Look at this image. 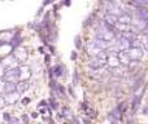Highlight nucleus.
<instances>
[{"instance_id": "obj_21", "label": "nucleus", "mask_w": 148, "mask_h": 124, "mask_svg": "<svg viewBox=\"0 0 148 124\" xmlns=\"http://www.w3.org/2000/svg\"><path fill=\"white\" fill-rule=\"evenodd\" d=\"M29 101H30L29 98H23V100H22V105H27V102H29Z\"/></svg>"}, {"instance_id": "obj_14", "label": "nucleus", "mask_w": 148, "mask_h": 124, "mask_svg": "<svg viewBox=\"0 0 148 124\" xmlns=\"http://www.w3.org/2000/svg\"><path fill=\"white\" fill-rule=\"evenodd\" d=\"M140 48L143 51H148V36H144V38H140Z\"/></svg>"}, {"instance_id": "obj_12", "label": "nucleus", "mask_w": 148, "mask_h": 124, "mask_svg": "<svg viewBox=\"0 0 148 124\" xmlns=\"http://www.w3.org/2000/svg\"><path fill=\"white\" fill-rule=\"evenodd\" d=\"M108 119H109V122L112 124H117L118 119H120V112H118V110H113V111H110L109 114H108Z\"/></svg>"}, {"instance_id": "obj_22", "label": "nucleus", "mask_w": 148, "mask_h": 124, "mask_svg": "<svg viewBox=\"0 0 148 124\" xmlns=\"http://www.w3.org/2000/svg\"><path fill=\"white\" fill-rule=\"evenodd\" d=\"M46 63H49V57L46 56Z\"/></svg>"}, {"instance_id": "obj_1", "label": "nucleus", "mask_w": 148, "mask_h": 124, "mask_svg": "<svg viewBox=\"0 0 148 124\" xmlns=\"http://www.w3.org/2000/svg\"><path fill=\"white\" fill-rule=\"evenodd\" d=\"M96 38L97 39H101V40H104V41H107V43L112 44V41L114 40L116 35H114V34H112L107 27H105L104 23H101V27H100L99 30H97V33H96Z\"/></svg>"}, {"instance_id": "obj_6", "label": "nucleus", "mask_w": 148, "mask_h": 124, "mask_svg": "<svg viewBox=\"0 0 148 124\" xmlns=\"http://www.w3.org/2000/svg\"><path fill=\"white\" fill-rule=\"evenodd\" d=\"M18 61L14 58V56H8L7 58L3 60V66H4L7 70H13V68H17Z\"/></svg>"}, {"instance_id": "obj_19", "label": "nucleus", "mask_w": 148, "mask_h": 124, "mask_svg": "<svg viewBox=\"0 0 148 124\" xmlns=\"http://www.w3.org/2000/svg\"><path fill=\"white\" fill-rule=\"evenodd\" d=\"M5 105H7V101H5V97L0 96V110H1V109H4V107H5Z\"/></svg>"}, {"instance_id": "obj_11", "label": "nucleus", "mask_w": 148, "mask_h": 124, "mask_svg": "<svg viewBox=\"0 0 148 124\" xmlns=\"http://www.w3.org/2000/svg\"><path fill=\"white\" fill-rule=\"evenodd\" d=\"M18 98H20V93H17V92H13V93H9L7 94V97H5V101H7V104H16V102L18 101Z\"/></svg>"}, {"instance_id": "obj_2", "label": "nucleus", "mask_w": 148, "mask_h": 124, "mask_svg": "<svg viewBox=\"0 0 148 124\" xmlns=\"http://www.w3.org/2000/svg\"><path fill=\"white\" fill-rule=\"evenodd\" d=\"M31 78V70L29 66L21 65L18 67V80L20 81H29Z\"/></svg>"}, {"instance_id": "obj_18", "label": "nucleus", "mask_w": 148, "mask_h": 124, "mask_svg": "<svg viewBox=\"0 0 148 124\" xmlns=\"http://www.w3.org/2000/svg\"><path fill=\"white\" fill-rule=\"evenodd\" d=\"M61 66H56V67L53 68V73H55V76H60L61 75Z\"/></svg>"}, {"instance_id": "obj_20", "label": "nucleus", "mask_w": 148, "mask_h": 124, "mask_svg": "<svg viewBox=\"0 0 148 124\" xmlns=\"http://www.w3.org/2000/svg\"><path fill=\"white\" fill-rule=\"evenodd\" d=\"M5 73H7V68L3 66V63H0V79L5 75Z\"/></svg>"}, {"instance_id": "obj_8", "label": "nucleus", "mask_w": 148, "mask_h": 124, "mask_svg": "<svg viewBox=\"0 0 148 124\" xmlns=\"http://www.w3.org/2000/svg\"><path fill=\"white\" fill-rule=\"evenodd\" d=\"M29 88H30V83H29V81H18V83L16 84V91H17V93H25Z\"/></svg>"}, {"instance_id": "obj_4", "label": "nucleus", "mask_w": 148, "mask_h": 124, "mask_svg": "<svg viewBox=\"0 0 148 124\" xmlns=\"http://www.w3.org/2000/svg\"><path fill=\"white\" fill-rule=\"evenodd\" d=\"M13 56H14V58L17 60L18 62H26V60H27V57H29V53L25 48H22V47H17V48H14Z\"/></svg>"}, {"instance_id": "obj_23", "label": "nucleus", "mask_w": 148, "mask_h": 124, "mask_svg": "<svg viewBox=\"0 0 148 124\" xmlns=\"http://www.w3.org/2000/svg\"><path fill=\"white\" fill-rule=\"evenodd\" d=\"M146 25H147V28H148V17L146 18Z\"/></svg>"}, {"instance_id": "obj_13", "label": "nucleus", "mask_w": 148, "mask_h": 124, "mask_svg": "<svg viewBox=\"0 0 148 124\" xmlns=\"http://www.w3.org/2000/svg\"><path fill=\"white\" fill-rule=\"evenodd\" d=\"M13 92H17L16 91V84L14 83H7L5 84V93L9 94V93H13Z\"/></svg>"}, {"instance_id": "obj_9", "label": "nucleus", "mask_w": 148, "mask_h": 124, "mask_svg": "<svg viewBox=\"0 0 148 124\" xmlns=\"http://www.w3.org/2000/svg\"><path fill=\"white\" fill-rule=\"evenodd\" d=\"M104 22L109 23V25H112V26H116L118 23V16L109 14V13H107V14L104 16Z\"/></svg>"}, {"instance_id": "obj_10", "label": "nucleus", "mask_w": 148, "mask_h": 124, "mask_svg": "<svg viewBox=\"0 0 148 124\" xmlns=\"http://www.w3.org/2000/svg\"><path fill=\"white\" fill-rule=\"evenodd\" d=\"M118 23H122V25L130 26V23H133V18H131L130 14H126V13H123V14H121L120 17H118Z\"/></svg>"}, {"instance_id": "obj_15", "label": "nucleus", "mask_w": 148, "mask_h": 124, "mask_svg": "<svg viewBox=\"0 0 148 124\" xmlns=\"http://www.w3.org/2000/svg\"><path fill=\"white\" fill-rule=\"evenodd\" d=\"M117 110H118V112H120V114H123V112L127 110V105H126V102H121V104L118 105Z\"/></svg>"}, {"instance_id": "obj_24", "label": "nucleus", "mask_w": 148, "mask_h": 124, "mask_svg": "<svg viewBox=\"0 0 148 124\" xmlns=\"http://www.w3.org/2000/svg\"><path fill=\"white\" fill-rule=\"evenodd\" d=\"M146 36H148V28H146Z\"/></svg>"}, {"instance_id": "obj_3", "label": "nucleus", "mask_w": 148, "mask_h": 124, "mask_svg": "<svg viewBox=\"0 0 148 124\" xmlns=\"http://www.w3.org/2000/svg\"><path fill=\"white\" fill-rule=\"evenodd\" d=\"M126 53H127L129 58L131 60V61H139V60L143 57V49L142 48H129L127 51H125Z\"/></svg>"}, {"instance_id": "obj_17", "label": "nucleus", "mask_w": 148, "mask_h": 124, "mask_svg": "<svg viewBox=\"0 0 148 124\" xmlns=\"http://www.w3.org/2000/svg\"><path fill=\"white\" fill-rule=\"evenodd\" d=\"M9 124H22V122H21V119H18V118L12 117L9 119Z\"/></svg>"}, {"instance_id": "obj_16", "label": "nucleus", "mask_w": 148, "mask_h": 124, "mask_svg": "<svg viewBox=\"0 0 148 124\" xmlns=\"http://www.w3.org/2000/svg\"><path fill=\"white\" fill-rule=\"evenodd\" d=\"M5 84L7 81L4 79H0V93H5Z\"/></svg>"}, {"instance_id": "obj_5", "label": "nucleus", "mask_w": 148, "mask_h": 124, "mask_svg": "<svg viewBox=\"0 0 148 124\" xmlns=\"http://www.w3.org/2000/svg\"><path fill=\"white\" fill-rule=\"evenodd\" d=\"M4 80L7 83H14L17 84L18 81V68H13V70H7L4 75Z\"/></svg>"}, {"instance_id": "obj_7", "label": "nucleus", "mask_w": 148, "mask_h": 124, "mask_svg": "<svg viewBox=\"0 0 148 124\" xmlns=\"http://www.w3.org/2000/svg\"><path fill=\"white\" fill-rule=\"evenodd\" d=\"M108 60H107V65L109 67H120L121 66V62H120V58H118V53H108Z\"/></svg>"}]
</instances>
